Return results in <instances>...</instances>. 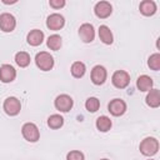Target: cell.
Wrapping results in <instances>:
<instances>
[{
  "mask_svg": "<svg viewBox=\"0 0 160 160\" xmlns=\"http://www.w3.org/2000/svg\"><path fill=\"white\" fill-rule=\"evenodd\" d=\"M26 40H28V44L29 45L38 46V45H40L44 41V32L41 30H39V29H34V30H31L28 34Z\"/></svg>",
  "mask_w": 160,
  "mask_h": 160,
  "instance_id": "cell-15",
  "label": "cell"
},
{
  "mask_svg": "<svg viewBox=\"0 0 160 160\" xmlns=\"http://www.w3.org/2000/svg\"><path fill=\"white\" fill-rule=\"evenodd\" d=\"M2 108H4V111L10 115V116H15L20 112L21 110V104H20V100L15 96H9L4 100V104H2Z\"/></svg>",
  "mask_w": 160,
  "mask_h": 160,
  "instance_id": "cell-4",
  "label": "cell"
},
{
  "mask_svg": "<svg viewBox=\"0 0 160 160\" xmlns=\"http://www.w3.org/2000/svg\"><path fill=\"white\" fill-rule=\"evenodd\" d=\"M111 82L118 89H125L130 82V75L125 70H116L111 76Z\"/></svg>",
  "mask_w": 160,
  "mask_h": 160,
  "instance_id": "cell-5",
  "label": "cell"
},
{
  "mask_svg": "<svg viewBox=\"0 0 160 160\" xmlns=\"http://www.w3.org/2000/svg\"><path fill=\"white\" fill-rule=\"evenodd\" d=\"M152 84H154L152 79L150 76H148V75H140L138 78V80H136V86H138V89L140 91H149V90H151L152 89Z\"/></svg>",
  "mask_w": 160,
  "mask_h": 160,
  "instance_id": "cell-16",
  "label": "cell"
},
{
  "mask_svg": "<svg viewBox=\"0 0 160 160\" xmlns=\"http://www.w3.org/2000/svg\"><path fill=\"white\" fill-rule=\"evenodd\" d=\"M140 152L145 156H152L159 150V141L156 138H145L139 145Z\"/></svg>",
  "mask_w": 160,
  "mask_h": 160,
  "instance_id": "cell-1",
  "label": "cell"
},
{
  "mask_svg": "<svg viewBox=\"0 0 160 160\" xmlns=\"http://www.w3.org/2000/svg\"><path fill=\"white\" fill-rule=\"evenodd\" d=\"M65 25V19L62 15L58 14V12H54L51 15L48 16L46 19V26L50 29V30H60L62 26Z\"/></svg>",
  "mask_w": 160,
  "mask_h": 160,
  "instance_id": "cell-12",
  "label": "cell"
},
{
  "mask_svg": "<svg viewBox=\"0 0 160 160\" xmlns=\"http://www.w3.org/2000/svg\"><path fill=\"white\" fill-rule=\"evenodd\" d=\"M85 108H86V110L90 111V112H96V111L99 110V108H100V100H99L98 98H95V96H91V98H89V99L86 100Z\"/></svg>",
  "mask_w": 160,
  "mask_h": 160,
  "instance_id": "cell-24",
  "label": "cell"
},
{
  "mask_svg": "<svg viewBox=\"0 0 160 160\" xmlns=\"http://www.w3.org/2000/svg\"><path fill=\"white\" fill-rule=\"evenodd\" d=\"M16 26V19L9 12H2L0 15V29L5 32H11Z\"/></svg>",
  "mask_w": 160,
  "mask_h": 160,
  "instance_id": "cell-8",
  "label": "cell"
},
{
  "mask_svg": "<svg viewBox=\"0 0 160 160\" xmlns=\"http://www.w3.org/2000/svg\"><path fill=\"white\" fill-rule=\"evenodd\" d=\"M30 55L26 51H19L15 54V62L20 66V68H26L30 64Z\"/></svg>",
  "mask_w": 160,
  "mask_h": 160,
  "instance_id": "cell-22",
  "label": "cell"
},
{
  "mask_svg": "<svg viewBox=\"0 0 160 160\" xmlns=\"http://www.w3.org/2000/svg\"><path fill=\"white\" fill-rule=\"evenodd\" d=\"M94 12L100 19H106L112 12V6L109 1H99L94 8Z\"/></svg>",
  "mask_w": 160,
  "mask_h": 160,
  "instance_id": "cell-10",
  "label": "cell"
},
{
  "mask_svg": "<svg viewBox=\"0 0 160 160\" xmlns=\"http://www.w3.org/2000/svg\"><path fill=\"white\" fill-rule=\"evenodd\" d=\"M2 2H4V4H16L18 1H16V0H12V1H6V0H2Z\"/></svg>",
  "mask_w": 160,
  "mask_h": 160,
  "instance_id": "cell-28",
  "label": "cell"
},
{
  "mask_svg": "<svg viewBox=\"0 0 160 160\" xmlns=\"http://www.w3.org/2000/svg\"><path fill=\"white\" fill-rule=\"evenodd\" d=\"M79 36L84 42H91L95 38V30L94 26L89 22H85L82 25H80L79 28Z\"/></svg>",
  "mask_w": 160,
  "mask_h": 160,
  "instance_id": "cell-13",
  "label": "cell"
},
{
  "mask_svg": "<svg viewBox=\"0 0 160 160\" xmlns=\"http://www.w3.org/2000/svg\"><path fill=\"white\" fill-rule=\"evenodd\" d=\"M70 71H71V75H72L74 78L80 79V78L84 76V74H85V71H86V66H85V64L81 62V61H75V62H72Z\"/></svg>",
  "mask_w": 160,
  "mask_h": 160,
  "instance_id": "cell-20",
  "label": "cell"
},
{
  "mask_svg": "<svg viewBox=\"0 0 160 160\" xmlns=\"http://www.w3.org/2000/svg\"><path fill=\"white\" fill-rule=\"evenodd\" d=\"M100 160H109V159H100Z\"/></svg>",
  "mask_w": 160,
  "mask_h": 160,
  "instance_id": "cell-29",
  "label": "cell"
},
{
  "mask_svg": "<svg viewBox=\"0 0 160 160\" xmlns=\"http://www.w3.org/2000/svg\"><path fill=\"white\" fill-rule=\"evenodd\" d=\"M145 100H146V104L150 108H159L160 106V92H159V89L149 90Z\"/></svg>",
  "mask_w": 160,
  "mask_h": 160,
  "instance_id": "cell-17",
  "label": "cell"
},
{
  "mask_svg": "<svg viewBox=\"0 0 160 160\" xmlns=\"http://www.w3.org/2000/svg\"><path fill=\"white\" fill-rule=\"evenodd\" d=\"M46 45H48V48H49L50 50H55V51H56V50H59V49L61 48V45H62V39H61V36L58 35V34L50 35V36L48 38Z\"/></svg>",
  "mask_w": 160,
  "mask_h": 160,
  "instance_id": "cell-21",
  "label": "cell"
},
{
  "mask_svg": "<svg viewBox=\"0 0 160 160\" xmlns=\"http://www.w3.org/2000/svg\"><path fill=\"white\" fill-rule=\"evenodd\" d=\"M54 105L56 108V110L61 111V112H68L71 110L72 105H74V100L71 96L66 95V94H61L59 96H56L55 101H54Z\"/></svg>",
  "mask_w": 160,
  "mask_h": 160,
  "instance_id": "cell-6",
  "label": "cell"
},
{
  "mask_svg": "<svg viewBox=\"0 0 160 160\" xmlns=\"http://www.w3.org/2000/svg\"><path fill=\"white\" fill-rule=\"evenodd\" d=\"M111 125H112V122H111L110 118H108V116H105V115H101V116H99V118L96 119V128H98V130L101 131V132L109 131L110 128H111Z\"/></svg>",
  "mask_w": 160,
  "mask_h": 160,
  "instance_id": "cell-19",
  "label": "cell"
},
{
  "mask_svg": "<svg viewBox=\"0 0 160 160\" xmlns=\"http://www.w3.org/2000/svg\"><path fill=\"white\" fill-rule=\"evenodd\" d=\"M90 78H91L92 84H95V85H102L106 81L108 71H106V69L102 65H95L92 68V70H91Z\"/></svg>",
  "mask_w": 160,
  "mask_h": 160,
  "instance_id": "cell-7",
  "label": "cell"
},
{
  "mask_svg": "<svg viewBox=\"0 0 160 160\" xmlns=\"http://www.w3.org/2000/svg\"><path fill=\"white\" fill-rule=\"evenodd\" d=\"M149 160H152V159H149Z\"/></svg>",
  "mask_w": 160,
  "mask_h": 160,
  "instance_id": "cell-30",
  "label": "cell"
},
{
  "mask_svg": "<svg viewBox=\"0 0 160 160\" xmlns=\"http://www.w3.org/2000/svg\"><path fill=\"white\" fill-rule=\"evenodd\" d=\"M49 5L54 9H61L65 6V0H50Z\"/></svg>",
  "mask_w": 160,
  "mask_h": 160,
  "instance_id": "cell-27",
  "label": "cell"
},
{
  "mask_svg": "<svg viewBox=\"0 0 160 160\" xmlns=\"http://www.w3.org/2000/svg\"><path fill=\"white\" fill-rule=\"evenodd\" d=\"M66 160H85V156L79 150H71L66 155Z\"/></svg>",
  "mask_w": 160,
  "mask_h": 160,
  "instance_id": "cell-26",
  "label": "cell"
},
{
  "mask_svg": "<svg viewBox=\"0 0 160 160\" xmlns=\"http://www.w3.org/2000/svg\"><path fill=\"white\" fill-rule=\"evenodd\" d=\"M36 66L42 71H49L54 68V58L48 51H40L35 56Z\"/></svg>",
  "mask_w": 160,
  "mask_h": 160,
  "instance_id": "cell-2",
  "label": "cell"
},
{
  "mask_svg": "<svg viewBox=\"0 0 160 160\" xmlns=\"http://www.w3.org/2000/svg\"><path fill=\"white\" fill-rule=\"evenodd\" d=\"M148 65L154 71L160 70V54L159 52H155V54L150 55V58L148 60Z\"/></svg>",
  "mask_w": 160,
  "mask_h": 160,
  "instance_id": "cell-25",
  "label": "cell"
},
{
  "mask_svg": "<svg viewBox=\"0 0 160 160\" xmlns=\"http://www.w3.org/2000/svg\"><path fill=\"white\" fill-rule=\"evenodd\" d=\"M21 134L29 142H36L40 139V131L34 122H25L21 128Z\"/></svg>",
  "mask_w": 160,
  "mask_h": 160,
  "instance_id": "cell-3",
  "label": "cell"
},
{
  "mask_svg": "<svg viewBox=\"0 0 160 160\" xmlns=\"http://www.w3.org/2000/svg\"><path fill=\"white\" fill-rule=\"evenodd\" d=\"M108 109H109V111H110L111 115H114V116H121L126 111V102L122 99H112L109 102Z\"/></svg>",
  "mask_w": 160,
  "mask_h": 160,
  "instance_id": "cell-9",
  "label": "cell"
},
{
  "mask_svg": "<svg viewBox=\"0 0 160 160\" xmlns=\"http://www.w3.org/2000/svg\"><path fill=\"white\" fill-rule=\"evenodd\" d=\"M156 4L152 0H142L139 5V10L145 16H151L156 12Z\"/></svg>",
  "mask_w": 160,
  "mask_h": 160,
  "instance_id": "cell-14",
  "label": "cell"
},
{
  "mask_svg": "<svg viewBox=\"0 0 160 160\" xmlns=\"http://www.w3.org/2000/svg\"><path fill=\"white\" fill-rule=\"evenodd\" d=\"M16 78V70L10 64H4L0 66V80L5 84L14 81Z\"/></svg>",
  "mask_w": 160,
  "mask_h": 160,
  "instance_id": "cell-11",
  "label": "cell"
},
{
  "mask_svg": "<svg viewBox=\"0 0 160 160\" xmlns=\"http://www.w3.org/2000/svg\"><path fill=\"white\" fill-rule=\"evenodd\" d=\"M99 38H100V40H101L104 44H106V45H110V44H112V41H114L112 32H111V30L109 29V26H106V25H100V28H99Z\"/></svg>",
  "mask_w": 160,
  "mask_h": 160,
  "instance_id": "cell-18",
  "label": "cell"
},
{
  "mask_svg": "<svg viewBox=\"0 0 160 160\" xmlns=\"http://www.w3.org/2000/svg\"><path fill=\"white\" fill-rule=\"evenodd\" d=\"M48 125L51 129H60L64 125V118L59 114H52L48 118Z\"/></svg>",
  "mask_w": 160,
  "mask_h": 160,
  "instance_id": "cell-23",
  "label": "cell"
}]
</instances>
